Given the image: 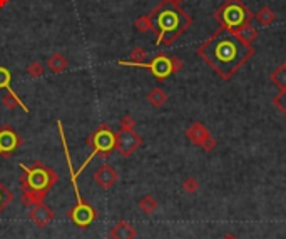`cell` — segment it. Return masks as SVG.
Wrapping results in <instances>:
<instances>
[{
  "instance_id": "cell-1",
  "label": "cell",
  "mask_w": 286,
  "mask_h": 239,
  "mask_svg": "<svg viewBox=\"0 0 286 239\" xmlns=\"http://www.w3.org/2000/svg\"><path fill=\"white\" fill-rule=\"evenodd\" d=\"M201 57L223 81H230L254 55V47L241 42L230 29L219 27L197 47Z\"/></svg>"
},
{
  "instance_id": "cell-2",
  "label": "cell",
  "mask_w": 286,
  "mask_h": 239,
  "mask_svg": "<svg viewBox=\"0 0 286 239\" xmlns=\"http://www.w3.org/2000/svg\"><path fill=\"white\" fill-rule=\"evenodd\" d=\"M152 22V32L157 46L171 47L186 30L191 27L192 19L181 5L161 0V3L149 14Z\"/></svg>"
},
{
  "instance_id": "cell-3",
  "label": "cell",
  "mask_w": 286,
  "mask_h": 239,
  "mask_svg": "<svg viewBox=\"0 0 286 239\" xmlns=\"http://www.w3.org/2000/svg\"><path fill=\"white\" fill-rule=\"evenodd\" d=\"M20 169L24 171V174L20 176L22 204L32 207L39 202H44L50 188H54V184L59 181V174L41 161L34 162L32 166L20 164Z\"/></svg>"
},
{
  "instance_id": "cell-4",
  "label": "cell",
  "mask_w": 286,
  "mask_h": 239,
  "mask_svg": "<svg viewBox=\"0 0 286 239\" xmlns=\"http://www.w3.org/2000/svg\"><path fill=\"white\" fill-rule=\"evenodd\" d=\"M214 19L219 24V27L230 29L235 32L236 29L251 24L254 14L244 5L243 0H224V3H221V7L214 14Z\"/></svg>"
},
{
  "instance_id": "cell-5",
  "label": "cell",
  "mask_w": 286,
  "mask_h": 239,
  "mask_svg": "<svg viewBox=\"0 0 286 239\" xmlns=\"http://www.w3.org/2000/svg\"><path fill=\"white\" fill-rule=\"evenodd\" d=\"M87 144L91 145L92 154L87 157L84 166H81V169L76 172V176L81 174V172L86 169V166L92 161V157L94 156H100L102 159H107L109 156H111V154L114 152V149H116V134H114L112 129L107 126V124H100L97 129L89 136Z\"/></svg>"
},
{
  "instance_id": "cell-6",
  "label": "cell",
  "mask_w": 286,
  "mask_h": 239,
  "mask_svg": "<svg viewBox=\"0 0 286 239\" xmlns=\"http://www.w3.org/2000/svg\"><path fill=\"white\" fill-rule=\"evenodd\" d=\"M143 145V137L134 129H121L116 134V150L122 157H131Z\"/></svg>"
},
{
  "instance_id": "cell-7",
  "label": "cell",
  "mask_w": 286,
  "mask_h": 239,
  "mask_svg": "<svg viewBox=\"0 0 286 239\" xmlns=\"http://www.w3.org/2000/svg\"><path fill=\"white\" fill-rule=\"evenodd\" d=\"M69 218L76 226L84 229L97 219V211L91 204H87L86 201H79L77 204L69 211Z\"/></svg>"
},
{
  "instance_id": "cell-8",
  "label": "cell",
  "mask_w": 286,
  "mask_h": 239,
  "mask_svg": "<svg viewBox=\"0 0 286 239\" xmlns=\"http://www.w3.org/2000/svg\"><path fill=\"white\" fill-rule=\"evenodd\" d=\"M22 145V137L10 126H3L0 129V156L10 157Z\"/></svg>"
},
{
  "instance_id": "cell-9",
  "label": "cell",
  "mask_w": 286,
  "mask_h": 239,
  "mask_svg": "<svg viewBox=\"0 0 286 239\" xmlns=\"http://www.w3.org/2000/svg\"><path fill=\"white\" fill-rule=\"evenodd\" d=\"M143 69H147L149 72H151L156 79H159V81H164V79H168L169 75L173 74L171 57H168L166 54H157L149 64H144Z\"/></svg>"
},
{
  "instance_id": "cell-10",
  "label": "cell",
  "mask_w": 286,
  "mask_h": 239,
  "mask_svg": "<svg viewBox=\"0 0 286 239\" xmlns=\"http://www.w3.org/2000/svg\"><path fill=\"white\" fill-rule=\"evenodd\" d=\"M29 219L32 221L37 228H47V226L54 221V211L47 204H44V202H39V204L30 207Z\"/></svg>"
},
{
  "instance_id": "cell-11",
  "label": "cell",
  "mask_w": 286,
  "mask_h": 239,
  "mask_svg": "<svg viewBox=\"0 0 286 239\" xmlns=\"http://www.w3.org/2000/svg\"><path fill=\"white\" fill-rule=\"evenodd\" d=\"M94 181L102 189H111L112 186L119 181V172L114 169L112 166L102 164L97 171L94 172Z\"/></svg>"
},
{
  "instance_id": "cell-12",
  "label": "cell",
  "mask_w": 286,
  "mask_h": 239,
  "mask_svg": "<svg viewBox=\"0 0 286 239\" xmlns=\"http://www.w3.org/2000/svg\"><path fill=\"white\" fill-rule=\"evenodd\" d=\"M211 134H209V131L206 129V126L202 122H192L191 126L186 129V137L189 141H191L192 144H196V145H201L202 143H204L206 139H208Z\"/></svg>"
},
{
  "instance_id": "cell-13",
  "label": "cell",
  "mask_w": 286,
  "mask_h": 239,
  "mask_svg": "<svg viewBox=\"0 0 286 239\" xmlns=\"http://www.w3.org/2000/svg\"><path fill=\"white\" fill-rule=\"evenodd\" d=\"M136 236H138V231L129 221H119L111 229L112 239H136Z\"/></svg>"
},
{
  "instance_id": "cell-14",
  "label": "cell",
  "mask_w": 286,
  "mask_h": 239,
  "mask_svg": "<svg viewBox=\"0 0 286 239\" xmlns=\"http://www.w3.org/2000/svg\"><path fill=\"white\" fill-rule=\"evenodd\" d=\"M47 67H49L52 74H62L64 70H67V67H69V60L65 59L62 54L57 52V54L49 57V60H47Z\"/></svg>"
},
{
  "instance_id": "cell-15",
  "label": "cell",
  "mask_w": 286,
  "mask_h": 239,
  "mask_svg": "<svg viewBox=\"0 0 286 239\" xmlns=\"http://www.w3.org/2000/svg\"><path fill=\"white\" fill-rule=\"evenodd\" d=\"M235 34L241 42L248 44V46H253V42L258 39V30L254 29L251 24H246V25H243V27L236 29Z\"/></svg>"
},
{
  "instance_id": "cell-16",
  "label": "cell",
  "mask_w": 286,
  "mask_h": 239,
  "mask_svg": "<svg viewBox=\"0 0 286 239\" xmlns=\"http://www.w3.org/2000/svg\"><path fill=\"white\" fill-rule=\"evenodd\" d=\"M147 102L151 104L152 107H162V105L168 102V94H166V91L161 89V87H154L147 94Z\"/></svg>"
},
{
  "instance_id": "cell-17",
  "label": "cell",
  "mask_w": 286,
  "mask_h": 239,
  "mask_svg": "<svg viewBox=\"0 0 286 239\" xmlns=\"http://www.w3.org/2000/svg\"><path fill=\"white\" fill-rule=\"evenodd\" d=\"M254 20H256L261 27H270L273 22L276 20V14L270 7H261L256 14H254Z\"/></svg>"
},
{
  "instance_id": "cell-18",
  "label": "cell",
  "mask_w": 286,
  "mask_h": 239,
  "mask_svg": "<svg viewBox=\"0 0 286 239\" xmlns=\"http://www.w3.org/2000/svg\"><path fill=\"white\" fill-rule=\"evenodd\" d=\"M146 50H144L143 47H134L133 50H131V60H121L119 64L121 65H129V67H138L139 64H144V59H146Z\"/></svg>"
},
{
  "instance_id": "cell-19",
  "label": "cell",
  "mask_w": 286,
  "mask_h": 239,
  "mask_svg": "<svg viewBox=\"0 0 286 239\" xmlns=\"http://www.w3.org/2000/svg\"><path fill=\"white\" fill-rule=\"evenodd\" d=\"M2 104L5 105L8 110H12V109H15V107H20L22 110H24V112L29 114V107L24 102H22L19 97H17L15 92H8V94L3 96L2 97Z\"/></svg>"
},
{
  "instance_id": "cell-20",
  "label": "cell",
  "mask_w": 286,
  "mask_h": 239,
  "mask_svg": "<svg viewBox=\"0 0 286 239\" xmlns=\"http://www.w3.org/2000/svg\"><path fill=\"white\" fill-rule=\"evenodd\" d=\"M270 79L280 91H286V64L280 65V67H276L273 70Z\"/></svg>"
},
{
  "instance_id": "cell-21",
  "label": "cell",
  "mask_w": 286,
  "mask_h": 239,
  "mask_svg": "<svg viewBox=\"0 0 286 239\" xmlns=\"http://www.w3.org/2000/svg\"><path fill=\"white\" fill-rule=\"evenodd\" d=\"M138 206H139V209L144 212V214H152L154 211L157 209V199L151 196V194H147V196H144V197H141V201L138 202Z\"/></svg>"
},
{
  "instance_id": "cell-22",
  "label": "cell",
  "mask_w": 286,
  "mask_h": 239,
  "mask_svg": "<svg viewBox=\"0 0 286 239\" xmlns=\"http://www.w3.org/2000/svg\"><path fill=\"white\" fill-rule=\"evenodd\" d=\"M14 201V194L8 191V188L5 184L0 181V214H2L3 211L7 209L8 204Z\"/></svg>"
},
{
  "instance_id": "cell-23",
  "label": "cell",
  "mask_w": 286,
  "mask_h": 239,
  "mask_svg": "<svg viewBox=\"0 0 286 239\" xmlns=\"http://www.w3.org/2000/svg\"><path fill=\"white\" fill-rule=\"evenodd\" d=\"M134 27L139 30V32H152V22L149 15H141L138 17V20L134 22Z\"/></svg>"
},
{
  "instance_id": "cell-24",
  "label": "cell",
  "mask_w": 286,
  "mask_h": 239,
  "mask_svg": "<svg viewBox=\"0 0 286 239\" xmlns=\"http://www.w3.org/2000/svg\"><path fill=\"white\" fill-rule=\"evenodd\" d=\"M199 188H201L199 181H197L196 178H192V176H189V178L183 181V191L188 192V194H196L197 191H199Z\"/></svg>"
},
{
  "instance_id": "cell-25",
  "label": "cell",
  "mask_w": 286,
  "mask_h": 239,
  "mask_svg": "<svg viewBox=\"0 0 286 239\" xmlns=\"http://www.w3.org/2000/svg\"><path fill=\"white\" fill-rule=\"evenodd\" d=\"M27 74H29L32 79H39V77H42V75H44V65H42L39 60L30 62V64L27 65Z\"/></svg>"
},
{
  "instance_id": "cell-26",
  "label": "cell",
  "mask_w": 286,
  "mask_h": 239,
  "mask_svg": "<svg viewBox=\"0 0 286 239\" xmlns=\"http://www.w3.org/2000/svg\"><path fill=\"white\" fill-rule=\"evenodd\" d=\"M10 81H12V75L8 72V69L0 67V89H7L8 92H14L10 87Z\"/></svg>"
},
{
  "instance_id": "cell-27",
  "label": "cell",
  "mask_w": 286,
  "mask_h": 239,
  "mask_svg": "<svg viewBox=\"0 0 286 239\" xmlns=\"http://www.w3.org/2000/svg\"><path fill=\"white\" fill-rule=\"evenodd\" d=\"M171 67H173V74H178L184 67V62L178 55H171Z\"/></svg>"
},
{
  "instance_id": "cell-28",
  "label": "cell",
  "mask_w": 286,
  "mask_h": 239,
  "mask_svg": "<svg viewBox=\"0 0 286 239\" xmlns=\"http://www.w3.org/2000/svg\"><path fill=\"white\" fill-rule=\"evenodd\" d=\"M136 119L133 116H124L121 119V129H134Z\"/></svg>"
},
{
  "instance_id": "cell-29",
  "label": "cell",
  "mask_w": 286,
  "mask_h": 239,
  "mask_svg": "<svg viewBox=\"0 0 286 239\" xmlns=\"http://www.w3.org/2000/svg\"><path fill=\"white\" fill-rule=\"evenodd\" d=\"M199 147L202 149V150H206V152H211V150H214V147H216V139H214L213 136H209L208 139L202 143Z\"/></svg>"
},
{
  "instance_id": "cell-30",
  "label": "cell",
  "mask_w": 286,
  "mask_h": 239,
  "mask_svg": "<svg viewBox=\"0 0 286 239\" xmlns=\"http://www.w3.org/2000/svg\"><path fill=\"white\" fill-rule=\"evenodd\" d=\"M221 239H238V236H236V234H233V233H226Z\"/></svg>"
},
{
  "instance_id": "cell-31",
  "label": "cell",
  "mask_w": 286,
  "mask_h": 239,
  "mask_svg": "<svg viewBox=\"0 0 286 239\" xmlns=\"http://www.w3.org/2000/svg\"><path fill=\"white\" fill-rule=\"evenodd\" d=\"M8 2H10V0H0V8H3V7H5Z\"/></svg>"
},
{
  "instance_id": "cell-32",
  "label": "cell",
  "mask_w": 286,
  "mask_h": 239,
  "mask_svg": "<svg viewBox=\"0 0 286 239\" xmlns=\"http://www.w3.org/2000/svg\"><path fill=\"white\" fill-rule=\"evenodd\" d=\"M169 2H173V3H176V5H181V3L184 2V0H169Z\"/></svg>"
},
{
  "instance_id": "cell-33",
  "label": "cell",
  "mask_w": 286,
  "mask_h": 239,
  "mask_svg": "<svg viewBox=\"0 0 286 239\" xmlns=\"http://www.w3.org/2000/svg\"><path fill=\"white\" fill-rule=\"evenodd\" d=\"M104 239H112V238H111V236H109V238H104Z\"/></svg>"
}]
</instances>
